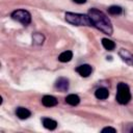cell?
I'll return each instance as SVG.
<instances>
[{
    "instance_id": "obj_13",
    "label": "cell",
    "mask_w": 133,
    "mask_h": 133,
    "mask_svg": "<svg viewBox=\"0 0 133 133\" xmlns=\"http://www.w3.org/2000/svg\"><path fill=\"white\" fill-rule=\"evenodd\" d=\"M73 58V52L72 51H64L58 56V60L61 62H68Z\"/></svg>"
},
{
    "instance_id": "obj_14",
    "label": "cell",
    "mask_w": 133,
    "mask_h": 133,
    "mask_svg": "<svg viewBox=\"0 0 133 133\" xmlns=\"http://www.w3.org/2000/svg\"><path fill=\"white\" fill-rule=\"evenodd\" d=\"M102 45H103V47H104L106 50H108V51H112V50L115 48L114 42H112V41L109 39V38H102Z\"/></svg>"
},
{
    "instance_id": "obj_2",
    "label": "cell",
    "mask_w": 133,
    "mask_h": 133,
    "mask_svg": "<svg viewBox=\"0 0 133 133\" xmlns=\"http://www.w3.org/2000/svg\"><path fill=\"white\" fill-rule=\"evenodd\" d=\"M64 18L68 23L75 25V26H92L88 15L86 16V15H82V14L66 12Z\"/></svg>"
},
{
    "instance_id": "obj_15",
    "label": "cell",
    "mask_w": 133,
    "mask_h": 133,
    "mask_svg": "<svg viewBox=\"0 0 133 133\" xmlns=\"http://www.w3.org/2000/svg\"><path fill=\"white\" fill-rule=\"evenodd\" d=\"M122 11H123V8L117 5H112V6L108 7V12L110 15H121Z\"/></svg>"
},
{
    "instance_id": "obj_3",
    "label": "cell",
    "mask_w": 133,
    "mask_h": 133,
    "mask_svg": "<svg viewBox=\"0 0 133 133\" xmlns=\"http://www.w3.org/2000/svg\"><path fill=\"white\" fill-rule=\"evenodd\" d=\"M115 99L122 105L128 104L130 102V100H131V92H130L129 86L126 83L119 82L117 84V92H116Z\"/></svg>"
},
{
    "instance_id": "obj_9",
    "label": "cell",
    "mask_w": 133,
    "mask_h": 133,
    "mask_svg": "<svg viewBox=\"0 0 133 133\" xmlns=\"http://www.w3.org/2000/svg\"><path fill=\"white\" fill-rule=\"evenodd\" d=\"M16 114H17V116H18L19 118H21V119H26V118H28V117L31 115V112H30L27 108H25V107H19V108H17V110H16Z\"/></svg>"
},
{
    "instance_id": "obj_19",
    "label": "cell",
    "mask_w": 133,
    "mask_h": 133,
    "mask_svg": "<svg viewBox=\"0 0 133 133\" xmlns=\"http://www.w3.org/2000/svg\"><path fill=\"white\" fill-rule=\"evenodd\" d=\"M131 132H133V128H132V129H131Z\"/></svg>"
},
{
    "instance_id": "obj_7",
    "label": "cell",
    "mask_w": 133,
    "mask_h": 133,
    "mask_svg": "<svg viewBox=\"0 0 133 133\" xmlns=\"http://www.w3.org/2000/svg\"><path fill=\"white\" fill-rule=\"evenodd\" d=\"M55 87L60 91H66L69 89V80L63 77L59 78L55 83Z\"/></svg>"
},
{
    "instance_id": "obj_4",
    "label": "cell",
    "mask_w": 133,
    "mask_h": 133,
    "mask_svg": "<svg viewBox=\"0 0 133 133\" xmlns=\"http://www.w3.org/2000/svg\"><path fill=\"white\" fill-rule=\"evenodd\" d=\"M11 18L23 25H28L31 22V15L25 9H18L11 14Z\"/></svg>"
},
{
    "instance_id": "obj_8",
    "label": "cell",
    "mask_w": 133,
    "mask_h": 133,
    "mask_svg": "<svg viewBox=\"0 0 133 133\" xmlns=\"http://www.w3.org/2000/svg\"><path fill=\"white\" fill-rule=\"evenodd\" d=\"M42 103L46 107H53L57 105V100L53 96H45L42 99Z\"/></svg>"
},
{
    "instance_id": "obj_6",
    "label": "cell",
    "mask_w": 133,
    "mask_h": 133,
    "mask_svg": "<svg viewBox=\"0 0 133 133\" xmlns=\"http://www.w3.org/2000/svg\"><path fill=\"white\" fill-rule=\"evenodd\" d=\"M77 73L82 76V77H88L91 72H92V68L89 65V64H82V65H79L77 69H76Z\"/></svg>"
},
{
    "instance_id": "obj_17",
    "label": "cell",
    "mask_w": 133,
    "mask_h": 133,
    "mask_svg": "<svg viewBox=\"0 0 133 133\" xmlns=\"http://www.w3.org/2000/svg\"><path fill=\"white\" fill-rule=\"evenodd\" d=\"M105 132H113V133H115L116 130L114 128H111V127H106V128H104L102 130V133H105Z\"/></svg>"
},
{
    "instance_id": "obj_5",
    "label": "cell",
    "mask_w": 133,
    "mask_h": 133,
    "mask_svg": "<svg viewBox=\"0 0 133 133\" xmlns=\"http://www.w3.org/2000/svg\"><path fill=\"white\" fill-rule=\"evenodd\" d=\"M118 55L121 56V58L129 65H133V54L131 52H129L126 49H121L118 52Z\"/></svg>"
},
{
    "instance_id": "obj_10",
    "label": "cell",
    "mask_w": 133,
    "mask_h": 133,
    "mask_svg": "<svg viewBox=\"0 0 133 133\" xmlns=\"http://www.w3.org/2000/svg\"><path fill=\"white\" fill-rule=\"evenodd\" d=\"M95 96L97 99H100V100H105L109 97V91L107 88L105 87H100L98 88L96 91H95Z\"/></svg>"
},
{
    "instance_id": "obj_18",
    "label": "cell",
    "mask_w": 133,
    "mask_h": 133,
    "mask_svg": "<svg viewBox=\"0 0 133 133\" xmlns=\"http://www.w3.org/2000/svg\"><path fill=\"white\" fill-rule=\"evenodd\" d=\"M75 3H78V4H83L86 2V0H73Z\"/></svg>"
},
{
    "instance_id": "obj_16",
    "label": "cell",
    "mask_w": 133,
    "mask_h": 133,
    "mask_svg": "<svg viewBox=\"0 0 133 133\" xmlns=\"http://www.w3.org/2000/svg\"><path fill=\"white\" fill-rule=\"evenodd\" d=\"M32 38H33L34 44H37V45H41V44H43V42H44V36H43V34H41V33H35Z\"/></svg>"
},
{
    "instance_id": "obj_11",
    "label": "cell",
    "mask_w": 133,
    "mask_h": 133,
    "mask_svg": "<svg viewBox=\"0 0 133 133\" xmlns=\"http://www.w3.org/2000/svg\"><path fill=\"white\" fill-rule=\"evenodd\" d=\"M43 125L48 130H54L57 127V122L54 121V119H52V118L45 117V118H43Z\"/></svg>"
},
{
    "instance_id": "obj_1",
    "label": "cell",
    "mask_w": 133,
    "mask_h": 133,
    "mask_svg": "<svg viewBox=\"0 0 133 133\" xmlns=\"http://www.w3.org/2000/svg\"><path fill=\"white\" fill-rule=\"evenodd\" d=\"M88 17L91 21L92 26H95L97 29L104 32L105 34H108V35L112 34V32H113L112 24H111L109 18L103 11H101L97 8H91L88 11Z\"/></svg>"
},
{
    "instance_id": "obj_12",
    "label": "cell",
    "mask_w": 133,
    "mask_h": 133,
    "mask_svg": "<svg viewBox=\"0 0 133 133\" xmlns=\"http://www.w3.org/2000/svg\"><path fill=\"white\" fill-rule=\"evenodd\" d=\"M65 102H66L69 105L76 106V105L79 104V102H80V98H79L77 95L71 94V95H69V96L65 98Z\"/></svg>"
}]
</instances>
